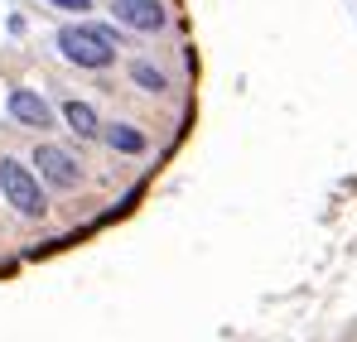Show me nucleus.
<instances>
[{
	"instance_id": "f257e3e1",
	"label": "nucleus",
	"mask_w": 357,
	"mask_h": 342,
	"mask_svg": "<svg viewBox=\"0 0 357 342\" xmlns=\"http://www.w3.org/2000/svg\"><path fill=\"white\" fill-rule=\"evenodd\" d=\"M59 54L68 58V63H77V68L102 72V68L116 63V34H112L107 24H63L59 29Z\"/></svg>"
},
{
	"instance_id": "f03ea898",
	"label": "nucleus",
	"mask_w": 357,
	"mask_h": 342,
	"mask_svg": "<svg viewBox=\"0 0 357 342\" xmlns=\"http://www.w3.org/2000/svg\"><path fill=\"white\" fill-rule=\"evenodd\" d=\"M0 193H5V203L20 217H44L49 212V198L39 188V173L29 169V164H20V160H0Z\"/></svg>"
},
{
	"instance_id": "7ed1b4c3",
	"label": "nucleus",
	"mask_w": 357,
	"mask_h": 342,
	"mask_svg": "<svg viewBox=\"0 0 357 342\" xmlns=\"http://www.w3.org/2000/svg\"><path fill=\"white\" fill-rule=\"evenodd\" d=\"M5 111H10V121H20L24 130H54V125H59L54 107H49L34 87H15V92L5 97Z\"/></svg>"
},
{
	"instance_id": "20e7f679",
	"label": "nucleus",
	"mask_w": 357,
	"mask_h": 342,
	"mask_svg": "<svg viewBox=\"0 0 357 342\" xmlns=\"http://www.w3.org/2000/svg\"><path fill=\"white\" fill-rule=\"evenodd\" d=\"M112 20L135 29V34H155V29H165L169 15H165L160 0H112Z\"/></svg>"
},
{
	"instance_id": "39448f33",
	"label": "nucleus",
	"mask_w": 357,
	"mask_h": 342,
	"mask_svg": "<svg viewBox=\"0 0 357 342\" xmlns=\"http://www.w3.org/2000/svg\"><path fill=\"white\" fill-rule=\"evenodd\" d=\"M34 164H39V178L54 183V188H77V183H82L77 160H73L68 150H59V145H39V150H34Z\"/></svg>"
},
{
	"instance_id": "423d86ee",
	"label": "nucleus",
	"mask_w": 357,
	"mask_h": 342,
	"mask_svg": "<svg viewBox=\"0 0 357 342\" xmlns=\"http://www.w3.org/2000/svg\"><path fill=\"white\" fill-rule=\"evenodd\" d=\"M102 140H107L116 155H145V150H150V140H145L135 125H126V121H112V125L102 130Z\"/></svg>"
},
{
	"instance_id": "0eeeda50",
	"label": "nucleus",
	"mask_w": 357,
	"mask_h": 342,
	"mask_svg": "<svg viewBox=\"0 0 357 342\" xmlns=\"http://www.w3.org/2000/svg\"><path fill=\"white\" fill-rule=\"evenodd\" d=\"M63 121H68V130H77L82 140H97V135H102L97 111H92L87 102H77V97H73V102H63Z\"/></svg>"
},
{
	"instance_id": "6e6552de",
	"label": "nucleus",
	"mask_w": 357,
	"mask_h": 342,
	"mask_svg": "<svg viewBox=\"0 0 357 342\" xmlns=\"http://www.w3.org/2000/svg\"><path fill=\"white\" fill-rule=\"evenodd\" d=\"M130 77H135V87H140V92H150V97L169 92V77H165L160 68H150V63H135V68H130Z\"/></svg>"
},
{
	"instance_id": "1a4fd4ad",
	"label": "nucleus",
	"mask_w": 357,
	"mask_h": 342,
	"mask_svg": "<svg viewBox=\"0 0 357 342\" xmlns=\"http://www.w3.org/2000/svg\"><path fill=\"white\" fill-rule=\"evenodd\" d=\"M87 5H92V0H68V10H87Z\"/></svg>"
},
{
	"instance_id": "9d476101",
	"label": "nucleus",
	"mask_w": 357,
	"mask_h": 342,
	"mask_svg": "<svg viewBox=\"0 0 357 342\" xmlns=\"http://www.w3.org/2000/svg\"><path fill=\"white\" fill-rule=\"evenodd\" d=\"M54 5H63V10H68V0H54Z\"/></svg>"
}]
</instances>
